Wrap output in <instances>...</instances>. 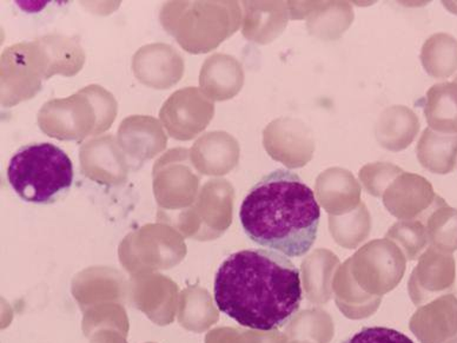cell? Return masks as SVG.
I'll return each mask as SVG.
<instances>
[{
    "mask_svg": "<svg viewBox=\"0 0 457 343\" xmlns=\"http://www.w3.org/2000/svg\"><path fill=\"white\" fill-rule=\"evenodd\" d=\"M213 298L223 314L243 327L279 330L296 314L303 300L300 271L274 250H241L220 264Z\"/></svg>",
    "mask_w": 457,
    "mask_h": 343,
    "instance_id": "obj_1",
    "label": "cell"
},
{
    "mask_svg": "<svg viewBox=\"0 0 457 343\" xmlns=\"http://www.w3.org/2000/svg\"><path fill=\"white\" fill-rule=\"evenodd\" d=\"M239 220L256 245L287 257H302L316 241L320 208L314 191L300 176L278 169L250 189Z\"/></svg>",
    "mask_w": 457,
    "mask_h": 343,
    "instance_id": "obj_2",
    "label": "cell"
},
{
    "mask_svg": "<svg viewBox=\"0 0 457 343\" xmlns=\"http://www.w3.org/2000/svg\"><path fill=\"white\" fill-rule=\"evenodd\" d=\"M73 164L68 155L53 143L21 146L10 160L7 180L21 200L51 205L73 183Z\"/></svg>",
    "mask_w": 457,
    "mask_h": 343,
    "instance_id": "obj_3",
    "label": "cell"
},
{
    "mask_svg": "<svg viewBox=\"0 0 457 343\" xmlns=\"http://www.w3.org/2000/svg\"><path fill=\"white\" fill-rule=\"evenodd\" d=\"M269 129L276 136V143L268 146L275 160L290 169L303 168L312 161L315 141L307 124L297 118H279Z\"/></svg>",
    "mask_w": 457,
    "mask_h": 343,
    "instance_id": "obj_4",
    "label": "cell"
},
{
    "mask_svg": "<svg viewBox=\"0 0 457 343\" xmlns=\"http://www.w3.org/2000/svg\"><path fill=\"white\" fill-rule=\"evenodd\" d=\"M420 121L411 109L394 105L383 110L376 121V139L390 151L407 149L420 131Z\"/></svg>",
    "mask_w": 457,
    "mask_h": 343,
    "instance_id": "obj_5",
    "label": "cell"
},
{
    "mask_svg": "<svg viewBox=\"0 0 457 343\" xmlns=\"http://www.w3.org/2000/svg\"><path fill=\"white\" fill-rule=\"evenodd\" d=\"M315 193L320 205L331 212L337 206H353L359 203L361 186L352 172L335 167L320 173Z\"/></svg>",
    "mask_w": 457,
    "mask_h": 343,
    "instance_id": "obj_6",
    "label": "cell"
},
{
    "mask_svg": "<svg viewBox=\"0 0 457 343\" xmlns=\"http://www.w3.org/2000/svg\"><path fill=\"white\" fill-rule=\"evenodd\" d=\"M422 167L437 175L454 171L457 162V134H440L427 128L416 146Z\"/></svg>",
    "mask_w": 457,
    "mask_h": 343,
    "instance_id": "obj_7",
    "label": "cell"
},
{
    "mask_svg": "<svg viewBox=\"0 0 457 343\" xmlns=\"http://www.w3.org/2000/svg\"><path fill=\"white\" fill-rule=\"evenodd\" d=\"M425 116L431 130L457 134V83L435 84L427 92Z\"/></svg>",
    "mask_w": 457,
    "mask_h": 343,
    "instance_id": "obj_8",
    "label": "cell"
},
{
    "mask_svg": "<svg viewBox=\"0 0 457 343\" xmlns=\"http://www.w3.org/2000/svg\"><path fill=\"white\" fill-rule=\"evenodd\" d=\"M421 62L434 79H448L457 70V39L448 33H435L423 44Z\"/></svg>",
    "mask_w": 457,
    "mask_h": 343,
    "instance_id": "obj_9",
    "label": "cell"
},
{
    "mask_svg": "<svg viewBox=\"0 0 457 343\" xmlns=\"http://www.w3.org/2000/svg\"><path fill=\"white\" fill-rule=\"evenodd\" d=\"M434 197L433 186L428 180L416 173L403 172L386 190L385 205L397 215L405 205H427Z\"/></svg>",
    "mask_w": 457,
    "mask_h": 343,
    "instance_id": "obj_10",
    "label": "cell"
},
{
    "mask_svg": "<svg viewBox=\"0 0 457 343\" xmlns=\"http://www.w3.org/2000/svg\"><path fill=\"white\" fill-rule=\"evenodd\" d=\"M353 21V7L348 3H326L308 17L311 35L324 40L338 39Z\"/></svg>",
    "mask_w": 457,
    "mask_h": 343,
    "instance_id": "obj_11",
    "label": "cell"
},
{
    "mask_svg": "<svg viewBox=\"0 0 457 343\" xmlns=\"http://www.w3.org/2000/svg\"><path fill=\"white\" fill-rule=\"evenodd\" d=\"M400 167L385 162L364 165L360 171V180L368 193L379 197L385 195L390 184L403 173Z\"/></svg>",
    "mask_w": 457,
    "mask_h": 343,
    "instance_id": "obj_12",
    "label": "cell"
},
{
    "mask_svg": "<svg viewBox=\"0 0 457 343\" xmlns=\"http://www.w3.org/2000/svg\"><path fill=\"white\" fill-rule=\"evenodd\" d=\"M342 343H414L407 335L386 327H367Z\"/></svg>",
    "mask_w": 457,
    "mask_h": 343,
    "instance_id": "obj_13",
    "label": "cell"
},
{
    "mask_svg": "<svg viewBox=\"0 0 457 343\" xmlns=\"http://www.w3.org/2000/svg\"><path fill=\"white\" fill-rule=\"evenodd\" d=\"M455 83H457V76H456V79H455Z\"/></svg>",
    "mask_w": 457,
    "mask_h": 343,
    "instance_id": "obj_14",
    "label": "cell"
}]
</instances>
